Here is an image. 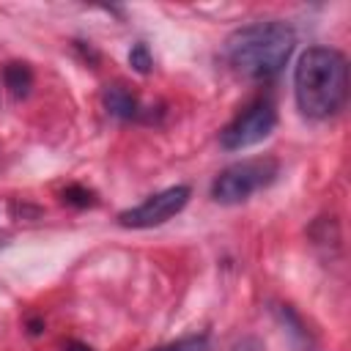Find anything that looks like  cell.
<instances>
[{"label": "cell", "instance_id": "9", "mask_svg": "<svg viewBox=\"0 0 351 351\" xmlns=\"http://www.w3.org/2000/svg\"><path fill=\"white\" fill-rule=\"evenodd\" d=\"M129 66H132L137 74H151V69H154V58H151V49H148L145 41L132 44V49H129Z\"/></svg>", "mask_w": 351, "mask_h": 351}, {"label": "cell", "instance_id": "13", "mask_svg": "<svg viewBox=\"0 0 351 351\" xmlns=\"http://www.w3.org/2000/svg\"><path fill=\"white\" fill-rule=\"evenodd\" d=\"M0 247H3V241H0Z\"/></svg>", "mask_w": 351, "mask_h": 351}, {"label": "cell", "instance_id": "11", "mask_svg": "<svg viewBox=\"0 0 351 351\" xmlns=\"http://www.w3.org/2000/svg\"><path fill=\"white\" fill-rule=\"evenodd\" d=\"M230 351H266V346H263V340H261V337L247 335V337H241Z\"/></svg>", "mask_w": 351, "mask_h": 351}, {"label": "cell", "instance_id": "4", "mask_svg": "<svg viewBox=\"0 0 351 351\" xmlns=\"http://www.w3.org/2000/svg\"><path fill=\"white\" fill-rule=\"evenodd\" d=\"M277 126V107L269 96L252 99L233 121H228L219 132V145L225 151H244L263 143Z\"/></svg>", "mask_w": 351, "mask_h": 351}, {"label": "cell", "instance_id": "2", "mask_svg": "<svg viewBox=\"0 0 351 351\" xmlns=\"http://www.w3.org/2000/svg\"><path fill=\"white\" fill-rule=\"evenodd\" d=\"M296 47V33L282 19L250 22L225 38L222 58L244 80L269 82L288 63Z\"/></svg>", "mask_w": 351, "mask_h": 351}, {"label": "cell", "instance_id": "8", "mask_svg": "<svg viewBox=\"0 0 351 351\" xmlns=\"http://www.w3.org/2000/svg\"><path fill=\"white\" fill-rule=\"evenodd\" d=\"M208 348H211L208 332H195V335H184L178 340H170L165 346H156L151 351H208Z\"/></svg>", "mask_w": 351, "mask_h": 351}, {"label": "cell", "instance_id": "3", "mask_svg": "<svg viewBox=\"0 0 351 351\" xmlns=\"http://www.w3.org/2000/svg\"><path fill=\"white\" fill-rule=\"evenodd\" d=\"M280 176V162L274 156H250L222 167L211 181V197L222 206H239L255 192L271 186Z\"/></svg>", "mask_w": 351, "mask_h": 351}, {"label": "cell", "instance_id": "7", "mask_svg": "<svg viewBox=\"0 0 351 351\" xmlns=\"http://www.w3.org/2000/svg\"><path fill=\"white\" fill-rule=\"evenodd\" d=\"M3 82H5V88H8V93L14 99H25L30 93V88H33V69L27 63L11 60L3 69Z\"/></svg>", "mask_w": 351, "mask_h": 351}, {"label": "cell", "instance_id": "5", "mask_svg": "<svg viewBox=\"0 0 351 351\" xmlns=\"http://www.w3.org/2000/svg\"><path fill=\"white\" fill-rule=\"evenodd\" d=\"M192 197V189L186 184H176V186H167L162 192H154L148 195L143 203L126 208L118 214V225L121 228H132V230H145V228H159L165 225L167 219H173L176 214L184 211V206L189 203Z\"/></svg>", "mask_w": 351, "mask_h": 351}, {"label": "cell", "instance_id": "6", "mask_svg": "<svg viewBox=\"0 0 351 351\" xmlns=\"http://www.w3.org/2000/svg\"><path fill=\"white\" fill-rule=\"evenodd\" d=\"M101 101H104V110L118 118V121H140L143 118V104L140 99L121 82L115 85H107L104 93H101Z\"/></svg>", "mask_w": 351, "mask_h": 351}, {"label": "cell", "instance_id": "12", "mask_svg": "<svg viewBox=\"0 0 351 351\" xmlns=\"http://www.w3.org/2000/svg\"><path fill=\"white\" fill-rule=\"evenodd\" d=\"M63 351H93V348H90V346H85V343H80V340H66Z\"/></svg>", "mask_w": 351, "mask_h": 351}, {"label": "cell", "instance_id": "10", "mask_svg": "<svg viewBox=\"0 0 351 351\" xmlns=\"http://www.w3.org/2000/svg\"><path fill=\"white\" fill-rule=\"evenodd\" d=\"M63 203H69V206H80V208H85V206H93V192L90 189H85V186H66L63 189Z\"/></svg>", "mask_w": 351, "mask_h": 351}, {"label": "cell", "instance_id": "1", "mask_svg": "<svg viewBox=\"0 0 351 351\" xmlns=\"http://www.w3.org/2000/svg\"><path fill=\"white\" fill-rule=\"evenodd\" d=\"M293 99L307 121L337 115L348 99V60L335 47H307L293 69Z\"/></svg>", "mask_w": 351, "mask_h": 351}]
</instances>
